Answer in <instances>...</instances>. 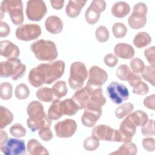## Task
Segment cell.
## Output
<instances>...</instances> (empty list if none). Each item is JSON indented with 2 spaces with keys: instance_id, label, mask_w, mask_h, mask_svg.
Returning <instances> with one entry per match:
<instances>
[{
  "instance_id": "obj_34",
  "label": "cell",
  "mask_w": 155,
  "mask_h": 155,
  "mask_svg": "<svg viewBox=\"0 0 155 155\" xmlns=\"http://www.w3.org/2000/svg\"><path fill=\"white\" fill-rule=\"evenodd\" d=\"M13 94V87L8 82H4L0 85V97L3 100H9Z\"/></svg>"
},
{
  "instance_id": "obj_40",
  "label": "cell",
  "mask_w": 155,
  "mask_h": 155,
  "mask_svg": "<svg viewBox=\"0 0 155 155\" xmlns=\"http://www.w3.org/2000/svg\"><path fill=\"white\" fill-rule=\"evenodd\" d=\"M95 36L99 42H105L109 39V31L105 26L101 25L96 30Z\"/></svg>"
},
{
  "instance_id": "obj_1",
  "label": "cell",
  "mask_w": 155,
  "mask_h": 155,
  "mask_svg": "<svg viewBox=\"0 0 155 155\" xmlns=\"http://www.w3.org/2000/svg\"><path fill=\"white\" fill-rule=\"evenodd\" d=\"M64 70L65 63L61 60L41 64L30 71L28 81L34 87H39L44 84H51L64 74Z\"/></svg>"
},
{
  "instance_id": "obj_32",
  "label": "cell",
  "mask_w": 155,
  "mask_h": 155,
  "mask_svg": "<svg viewBox=\"0 0 155 155\" xmlns=\"http://www.w3.org/2000/svg\"><path fill=\"white\" fill-rule=\"evenodd\" d=\"M62 116V114L60 110V101L55 99L52 102L48 110V116L51 120H58Z\"/></svg>"
},
{
  "instance_id": "obj_49",
  "label": "cell",
  "mask_w": 155,
  "mask_h": 155,
  "mask_svg": "<svg viewBox=\"0 0 155 155\" xmlns=\"http://www.w3.org/2000/svg\"><path fill=\"white\" fill-rule=\"evenodd\" d=\"M10 32V27L8 24L3 21L0 22V36L1 38L7 36Z\"/></svg>"
},
{
  "instance_id": "obj_6",
  "label": "cell",
  "mask_w": 155,
  "mask_h": 155,
  "mask_svg": "<svg viewBox=\"0 0 155 155\" xmlns=\"http://www.w3.org/2000/svg\"><path fill=\"white\" fill-rule=\"evenodd\" d=\"M88 75L87 67L83 62L79 61L74 62L70 66L68 79L69 86L74 90H78L82 88Z\"/></svg>"
},
{
  "instance_id": "obj_39",
  "label": "cell",
  "mask_w": 155,
  "mask_h": 155,
  "mask_svg": "<svg viewBox=\"0 0 155 155\" xmlns=\"http://www.w3.org/2000/svg\"><path fill=\"white\" fill-rule=\"evenodd\" d=\"M10 133L15 137L21 138L25 136L27 130L21 124L16 123L10 128Z\"/></svg>"
},
{
  "instance_id": "obj_42",
  "label": "cell",
  "mask_w": 155,
  "mask_h": 155,
  "mask_svg": "<svg viewBox=\"0 0 155 155\" xmlns=\"http://www.w3.org/2000/svg\"><path fill=\"white\" fill-rule=\"evenodd\" d=\"M130 64L133 72L135 73H142L145 67L144 62L138 58L132 59L130 62Z\"/></svg>"
},
{
  "instance_id": "obj_26",
  "label": "cell",
  "mask_w": 155,
  "mask_h": 155,
  "mask_svg": "<svg viewBox=\"0 0 155 155\" xmlns=\"http://www.w3.org/2000/svg\"><path fill=\"white\" fill-rule=\"evenodd\" d=\"M136 127L143 126L148 120L147 113L142 110H136L127 116Z\"/></svg>"
},
{
  "instance_id": "obj_38",
  "label": "cell",
  "mask_w": 155,
  "mask_h": 155,
  "mask_svg": "<svg viewBox=\"0 0 155 155\" xmlns=\"http://www.w3.org/2000/svg\"><path fill=\"white\" fill-rule=\"evenodd\" d=\"M112 32L115 38H122L127 35V28L124 23L116 22L112 27Z\"/></svg>"
},
{
  "instance_id": "obj_47",
  "label": "cell",
  "mask_w": 155,
  "mask_h": 155,
  "mask_svg": "<svg viewBox=\"0 0 155 155\" xmlns=\"http://www.w3.org/2000/svg\"><path fill=\"white\" fill-rule=\"evenodd\" d=\"M104 63L110 67H114L118 62V58L114 54L109 53L105 56L104 58Z\"/></svg>"
},
{
  "instance_id": "obj_13",
  "label": "cell",
  "mask_w": 155,
  "mask_h": 155,
  "mask_svg": "<svg viewBox=\"0 0 155 155\" xmlns=\"http://www.w3.org/2000/svg\"><path fill=\"white\" fill-rule=\"evenodd\" d=\"M56 136L61 138H68L74 135L77 130V124L71 119H67L57 122L54 125Z\"/></svg>"
},
{
  "instance_id": "obj_43",
  "label": "cell",
  "mask_w": 155,
  "mask_h": 155,
  "mask_svg": "<svg viewBox=\"0 0 155 155\" xmlns=\"http://www.w3.org/2000/svg\"><path fill=\"white\" fill-rule=\"evenodd\" d=\"M141 133L145 136L154 135V120L153 119L148 120V121L143 126H142Z\"/></svg>"
},
{
  "instance_id": "obj_7",
  "label": "cell",
  "mask_w": 155,
  "mask_h": 155,
  "mask_svg": "<svg viewBox=\"0 0 155 155\" xmlns=\"http://www.w3.org/2000/svg\"><path fill=\"white\" fill-rule=\"evenodd\" d=\"M148 8L143 2L136 4L133 8V12L130 15L128 22L130 27L133 29H139L145 26L147 23V13Z\"/></svg>"
},
{
  "instance_id": "obj_15",
  "label": "cell",
  "mask_w": 155,
  "mask_h": 155,
  "mask_svg": "<svg viewBox=\"0 0 155 155\" xmlns=\"http://www.w3.org/2000/svg\"><path fill=\"white\" fill-rule=\"evenodd\" d=\"M92 88L91 86L86 85L85 87L78 90L72 96L71 99L76 103L79 110L86 107L91 96Z\"/></svg>"
},
{
  "instance_id": "obj_8",
  "label": "cell",
  "mask_w": 155,
  "mask_h": 155,
  "mask_svg": "<svg viewBox=\"0 0 155 155\" xmlns=\"http://www.w3.org/2000/svg\"><path fill=\"white\" fill-rule=\"evenodd\" d=\"M107 92L110 99L116 104H120L129 98L127 87L116 81H113L108 85Z\"/></svg>"
},
{
  "instance_id": "obj_48",
  "label": "cell",
  "mask_w": 155,
  "mask_h": 155,
  "mask_svg": "<svg viewBox=\"0 0 155 155\" xmlns=\"http://www.w3.org/2000/svg\"><path fill=\"white\" fill-rule=\"evenodd\" d=\"M143 105L148 108L154 110L155 108V95L151 94L147 96L143 100Z\"/></svg>"
},
{
  "instance_id": "obj_21",
  "label": "cell",
  "mask_w": 155,
  "mask_h": 155,
  "mask_svg": "<svg viewBox=\"0 0 155 155\" xmlns=\"http://www.w3.org/2000/svg\"><path fill=\"white\" fill-rule=\"evenodd\" d=\"M114 51L117 57L123 59H129L134 55L133 47L126 43H119L114 46Z\"/></svg>"
},
{
  "instance_id": "obj_4",
  "label": "cell",
  "mask_w": 155,
  "mask_h": 155,
  "mask_svg": "<svg viewBox=\"0 0 155 155\" xmlns=\"http://www.w3.org/2000/svg\"><path fill=\"white\" fill-rule=\"evenodd\" d=\"M25 71V65L18 58L2 61L0 64V76L2 78L12 77L13 80L16 81L24 75Z\"/></svg>"
},
{
  "instance_id": "obj_51",
  "label": "cell",
  "mask_w": 155,
  "mask_h": 155,
  "mask_svg": "<svg viewBox=\"0 0 155 155\" xmlns=\"http://www.w3.org/2000/svg\"><path fill=\"white\" fill-rule=\"evenodd\" d=\"M7 140H8L7 133L4 130H1V132H0V145L1 146L2 145L5 144Z\"/></svg>"
},
{
  "instance_id": "obj_22",
  "label": "cell",
  "mask_w": 155,
  "mask_h": 155,
  "mask_svg": "<svg viewBox=\"0 0 155 155\" xmlns=\"http://www.w3.org/2000/svg\"><path fill=\"white\" fill-rule=\"evenodd\" d=\"M87 1L82 0H70L68 1L65 12L68 16L74 18L79 15L81 9L85 5Z\"/></svg>"
},
{
  "instance_id": "obj_2",
  "label": "cell",
  "mask_w": 155,
  "mask_h": 155,
  "mask_svg": "<svg viewBox=\"0 0 155 155\" xmlns=\"http://www.w3.org/2000/svg\"><path fill=\"white\" fill-rule=\"evenodd\" d=\"M27 113L28 115L27 124L32 132L45 127H50L51 119L45 113L44 107L40 102L31 101L27 106Z\"/></svg>"
},
{
  "instance_id": "obj_12",
  "label": "cell",
  "mask_w": 155,
  "mask_h": 155,
  "mask_svg": "<svg viewBox=\"0 0 155 155\" xmlns=\"http://www.w3.org/2000/svg\"><path fill=\"white\" fill-rule=\"evenodd\" d=\"M1 152L5 155H20L26 153L24 140L10 138L0 147Z\"/></svg>"
},
{
  "instance_id": "obj_20",
  "label": "cell",
  "mask_w": 155,
  "mask_h": 155,
  "mask_svg": "<svg viewBox=\"0 0 155 155\" xmlns=\"http://www.w3.org/2000/svg\"><path fill=\"white\" fill-rule=\"evenodd\" d=\"M102 112V111L85 109L81 117V122L82 124L87 127H94L96 122L101 117Z\"/></svg>"
},
{
  "instance_id": "obj_36",
  "label": "cell",
  "mask_w": 155,
  "mask_h": 155,
  "mask_svg": "<svg viewBox=\"0 0 155 155\" xmlns=\"http://www.w3.org/2000/svg\"><path fill=\"white\" fill-rule=\"evenodd\" d=\"M15 94L17 99L20 100H24L27 99L29 96L30 90L26 84L21 83L16 86Z\"/></svg>"
},
{
  "instance_id": "obj_14",
  "label": "cell",
  "mask_w": 155,
  "mask_h": 155,
  "mask_svg": "<svg viewBox=\"0 0 155 155\" xmlns=\"http://www.w3.org/2000/svg\"><path fill=\"white\" fill-rule=\"evenodd\" d=\"M107 72L98 66H92L89 70V77L87 85L93 87H101L107 80Z\"/></svg>"
},
{
  "instance_id": "obj_19",
  "label": "cell",
  "mask_w": 155,
  "mask_h": 155,
  "mask_svg": "<svg viewBox=\"0 0 155 155\" xmlns=\"http://www.w3.org/2000/svg\"><path fill=\"white\" fill-rule=\"evenodd\" d=\"M46 30L51 34H58L63 29L64 24L61 19L55 15L48 16L45 22Z\"/></svg>"
},
{
  "instance_id": "obj_30",
  "label": "cell",
  "mask_w": 155,
  "mask_h": 155,
  "mask_svg": "<svg viewBox=\"0 0 155 155\" xmlns=\"http://www.w3.org/2000/svg\"><path fill=\"white\" fill-rule=\"evenodd\" d=\"M13 120V114L7 108L1 106L0 107V128L3 129L10 124Z\"/></svg>"
},
{
  "instance_id": "obj_46",
  "label": "cell",
  "mask_w": 155,
  "mask_h": 155,
  "mask_svg": "<svg viewBox=\"0 0 155 155\" xmlns=\"http://www.w3.org/2000/svg\"><path fill=\"white\" fill-rule=\"evenodd\" d=\"M38 134L44 141H49L53 137V134L50 127H45L40 130Z\"/></svg>"
},
{
  "instance_id": "obj_33",
  "label": "cell",
  "mask_w": 155,
  "mask_h": 155,
  "mask_svg": "<svg viewBox=\"0 0 155 155\" xmlns=\"http://www.w3.org/2000/svg\"><path fill=\"white\" fill-rule=\"evenodd\" d=\"M134 109L132 103L127 102L119 106L115 110V116L118 119H122L130 114Z\"/></svg>"
},
{
  "instance_id": "obj_29",
  "label": "cell",
  "mask_w": 155,
  "mask_h": 155,
  "mask_svg": "<svg viewBox=\"0 0 155 155\" xmlns=\"http://www.w3.org/2000/svg\"><path fill=\"white\" fill-rule=\"evenodd\" d=\"M37 98L44 102H50L54 100V94L52 88L47 87H41L36 91Z\"/></svg>"
},
{
  "instance_id": "obj_25",
  "label": "cell",
  "mask_w": 155,
  "mask_h": 155,
  "mask_svg": "<svg viewBox=\"0 0 155 155\" xmlns=\"http://www.w3.org/2000/svg\"><path fill=\"white\" fill-rule=\"evenodd\" d=\"M60 110L62 115L73 116L78 112L79 108L71 99H67L60 101Z\"/></svg>"
},
{
  "instance_id": "obj_11",
  "label": "cell",
  "mask_w": 155,
  "mask_h": 155,
  "mask_svg": "<svg viewBox=\"0 0 155 155\" xmlns=\"http://www.w3.org/2000/svg\"><path fill=\"white\" fill-rule=\"evenodd\" d=\"M106 2L104 0H94L88 7L85 13L86 21L90 25L96 24L99 19L101 13L105 10Z\"/></svg>"
},
{
  "instance_id": "obj_37",
  "label": "cell",
  "mask_w": 155,
  "mask_h": 155,
  "mask_svg": "<svg viewBox=\"0 0 155 155\" xmlns=\"http://www.w3.org/2000/svg\"><path fill=\"white\" fill-rule=\"evenodd\" d=\"M99 139L92 135L85 139L83 143V146L86 150L91 151L96 150L99 147Z\"/></svg>"
},
{
  "instance_id": "obj_31",
  "label": "cell",
  "mask_w": 155,
  "mask_h": 155,
  "mask_svg": "<svg viewBox=\"0 0 155 155\" xmlns=\"http://www.w3.org/2000/svg\"><path fill=\"white\" fill-rule=\"evenodd\" d=\"M52 90L54 94V100H59L62 97L65 96L68 92L66 82L64 81H59L55 82L52 87Z\"/></svg>"
},
{
  "instance_id": "obj_5",
  "label": "cell",
  "mask_w": 155,
  "mask_h": 155,
  "mask_svg": "<svg viewBox=\"0 0 155 155\" xmlns=\"http://www.w3.org/2000/svg\"><path fill=\"white\" fill-rule=\"evenodd\" d=\"M1 19L4 13H9L10 19L15 25H20L24 21L23 3L21 0H4L1 4Z\"/></svg>"
},
{
  "instance_id": "obj_24",
  "label": "cell",
  "mask_w": 155,
  "mask_h": 155,
  "mask_svg": "<svg viewBox=\"0 0 155 155\" xmlns=\"http://www.w3.org/2000/svg\"><path fill=\"white\" fill-rule=\"evenodd\" d=\"M27 149L31 155H47L49 154L47 150L35 139H30L27 145Z\"/></svg>"
},
{
  "instance_id": "obj_18",
  "label": "cell",
  "mask_w": 155,
  "mask_h": 155,
  "mask_svg": "<svg viewBox=\"0 0 155 155\" xmlns=\"http://www.w3.org/2000/svg\"><path fill=\"white\" fill-rule=\"evenodd\" d=\"M116 76L121 81H127L130 85H133L139 79V75L132 72L128 66L125 64L119 65L116 70Z\"/></svg>"
},
{
  "instance_id": "obj_9",
  "label": "cell",
  "mask_w": 155,
  "mask_h": 155,
  "mask_svg": "<svg viewBox=\"0 0 155 155\" xmlns=\"http://www.w3.org/2000/svg\"><path fill=\"white\" fill-rule=\"evenodd\" d=\"M47 12L45 3L41 0L27 1L25 13L28 19L33 21H41Z\"/></svg>"
},
{
  "instance_id": "obj_27",
  "label": "cell",
  "mask_w": 155,
  "mask_h": 155,
  "mask_svg": "<svg viewBox=\"0 0 155 155\" xmlns=\"http://www.w3.org/2000/svg\"><path fill=\"white\" fill-rule=\"evenodd\" d=\"M151 42V38L148 33L144 31L137 33L134 39L133 44L138 48L145 47Z\"/></svg>"
},
{
  "instance_id": "obj_3",
  "label": "cell",
  "mask_w": 155,
  "mask_h": 155,
  "mask_svg": "<svg viewBox=\"0 0 155 155\" xmlns=\"http://www.w3.org/2000/svg\"><path fill=\"white\" fill-rule=\"evenodd\" d=\"M30 48L35 57L40 61H52L58 56L56 45L51 41L39 39L32 43Z\"/></svg>"
},
{
  "instance_id": "obj_45",
  "label": "cell",
  "mask_w": 155,
  "mask_h": 155,
  "mask_svg": "<svg viewBox=\"0 0 155 155\" xmlns=\"http://www.w3.org/2000/svg\"><path fill=\"white\" fill-rule=\"evenodd\" d=\"M144 55L148 62L151 65L155 64V47L154 46L148 47L144 51Z\"/></svg>"
},
{
  "instance_id": "obj_41",
  "label": "cell",
  "mask_w": 155,
  "mask_h": 155,
  "mask_svg": "<svg viewBox=\"0 0 155 155\" xmlns=\"http://www.w3.org/2000/svg\"><path fill=\"white\" fill-rule=\"evenodd\" d=\"M133 87V93L136 94L143 96L147 94L149 91L148 86L142 81H138Z\"/></svg>"
},
{
  "instance_id": "obj_28",
  "label": "cell",
  "mask_w": 155,
  "mask_h": 155,
  "mask_svg": "<svg viewBox=\"0 0 155 155\" xmlns=\"http://www.w3.org/2000/svg\"><path fill=\"white\" fill-rule=\"evenodd\" d=\"M137 152V148L136 145L131 141L125 142L121 145L117 151L112 152L110 154H136Z\"/></svg>"
},
{
  "instance_id": "obj_17",
  "label": "cell",
  "mask_w": 155,
  "mask_h": 155,
  "mask_svg": "<svg viewBox=\"0 0 155 155\" xmlns=\"http://www.w3.org/2000/svg\"><path fill=\"white\" fill-rule=\"evenodd\" d=\"M114 130L107 125H98L93 128L91 134L99 140L105 141H113Z\"/></svg>"
},
{
  "instance_id": "obj_16",
  "label": "cell",
  "mask_w": 155,
  "mask_h": 155,
  "mask_svg": "<svg viewBox=\"0 0 155 155\" xmlns=\"http://www.w3.org/2000/svg\"><path fill=\"white\" fill-rule=\"evenodd\" d=\"M0 54L7 59L17 58L20 54L18 47L8 40L1 41L0 42Z\"/></svg>"
},
{
  "instance_id": "obj_50",
  "label": "cell",
  "mask_w": 155,
  "mask_h": 155,
  "mask_svg": "<svg viewBox=\"0 0 155 155\" xmlns=\"http://www.w3.org/2000/svg\"><path fill=\"white\" fill-rule=\"evenodd\" d=\"M64 0H51L50 1L52 7L56 10L61 9L64 4Z\"/></svg>"
},
{
  "instance_id": "obj_44",
  "label": "cell",
  "mask_w": 155,
  "mask_h": 155,
  "mask_svg": "<svg viewBox=\"0 0 155 155\" xmlns=\"http://www.w3.org/2000/svg\"><path fill=\"white\" fill-rule=\"evenodd\" d=\"M142 147L147 151L153 152L155 150V140L152 137L144 138L142 140Z\"/></svg>"
},
{
  "instance_id": "obj_35",
  "label": "cell",
  "mask_w": 155,
  "mask_h": 155,
  "mask_svg": "<svg viewBox=\"0 0 155 155\" xmlns=\"http://www.w3.org/2000/svg\"><path fill=\"white\" fill-rule=\"evenodd\" d=\"M154 65H147L145 67L144 70L142 72V78L146 81L150 82L153 86H154L155 82V68Z\"/></svg>"
},
{
  "instance_id": "obj_10",
  "label": "cell",
  "mask_w": 155,
  "mask_h": 155,
  "mask_svg": "<svg viewBox=\"0 0 155 155\" xmlns=\"http://www.w3.org/2000/svg\"><path fill=\"white\" fill-rule=\"evenodd\" d=\"M16 36L21 41H30L39 38L41 28L36 24H25L19 26L16 30Z\"/></svg>"
},
{
  "instance_id": "obj_23",
  "label": "cell",
  "mask_w": 155,
  "mask_h": 155,
  "mask_svg": "<svg viewBox=\"0 0 155 155\" xmlns=\"http://www.w3.org/2000/svg\"><path fill=\"white\" fill-rule=\"evenodd\" d=\"M130 12V5L125 1H118L115 2L111 7L112 15L118 18L126 16Z\"/></svg>"
}]
</instances>
